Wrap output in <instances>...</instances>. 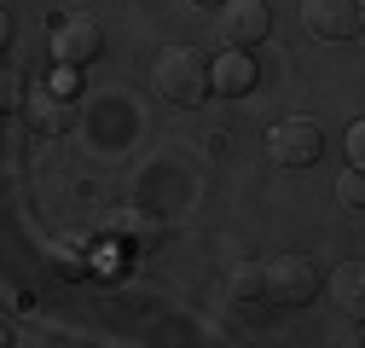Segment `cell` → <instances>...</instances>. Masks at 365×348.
<instances>
[{"mask_svg":"<svg viewBox=\"0 0 365 348\" xmlns=\"http://www.w3.org/2000/svg\"><path fill=\"white\" fill-rule=\"evenodd\" d=\"M24 105V81L6 70V64H0V116H6V111H18Z\"/></svg>","mask_w":365,"mask_h":348,"instance_id":"obj_14","label":"cell"},{"mask_svg":"<svg viewBox=\"0 0 365 348\" xmlns=\"http://www.w3.org/2000/svg\"><path fill=\"white\" fill-rule=\"evenodd\" d=\"M336 198H342L348 209H365V174H359V163H354L342 180H336Z\"/></svg>","mask_w":365,"mask_h":348,"instance_id":"obj_13","label":"cell"},{"mask_svg":"<svg viewBox=\"0 0 365 348\" xmlns=\"http://www.w3.org/2000/svg\"><path fill=\"white\" fill-rule=\"evenodd\" d=\"M110 244H122V250H157L163 244V221L151 209H116L110 215Z\"/></svg>","mask_w":365,"mask_h":348,"instance_id":"obj_9","label":"cell"},{"mask_svg":"<svg viewBox=\"0 0 365 348\" xmlns=\"http://www.w3.org/2000/svg\"><path fill=\"white\" fill-rule=\"evenodd\" d=\"M99 47H105V35H99L93 18H64V24L53 29V58H58V70H87V64L99 58Z\"/></svg>","mask_w":365,"mask_h":348,"instance_id":"obj_6","label":"cell"},{"mask_svg":"<svg viewBox=\"0 0 365 348\" xmlns=\"http://www.w3.org/2000/svg\"><path fill=\"white\" fill-rule=\"evenodd\" d=\"M53 261H58V273H81V267H87V238H76V232L58 238V244H53Z\"/></svg>","mask_w":365,"mask_h":348,"instance_id":"obj_11","label":"cell"},{"mask_svg":"<svg viewBox=\"0 0 365 348\" xmlns=\"http://www.w3.org/2000/svg\"><path fill=\"white\" fill-rule=\"evenodd\" d=\"M255 81H261V64L250 58V47H226L220 58H209V93H220V99L255 93Z\"/></svg>","mask_w":365,"mask_h":348,"instance_id":"obj_7","label":"cell"},{"mask_svg":"<svg viewBox=\"0 0 365 348\" xmlns=\"http://www.w3.org/2000/svg\"><path fill=\"white\" fill-rule=\"evenodd\" d=\"M272 29L267 0H220L215 6V41L220 47H261Z\"/></svg>","mask_w":365,"mask_h":348,"instance_id":"obj_3","label":"cell"},{"mask_svg":"<svg viewBox=\"0 0 365 348\" xmlns=\"http://www.w3.org/2000/svg\"><path fill=\"white\" fill-rule=\"evenodd\" d=\"M331 290H336L348 319H365V267H359V261H342V267L331 273Z\"/></svg>","mask_w":365,"mask_h":348,"instance_id":"obj_10","label":"cell"},{"mask_svg":"<svg viewBox=\"0 0 365 348\" xmlns=\"http://www.w3.org/2000/svg\"><path fill=\"white\" fill-rule=\"evenodd\" d=\"M302 24L319 41H354L365 29V12L359 0H302Z\"/></svg>","mask_w":365,"mask_h":348,"instance_id":"obj_5","label":"cell"},{"mask_svg":"<svg viewBox=\"0 0 365 348\" xmlns=\"http://www.w3.org/2000/svg\"><path fill=\"white\" fill-rule=\"evenodd\" d=\"M6 41H12V12L0 6V53H6Z\"/></svg>","mask_w":365,"mask_h":348,"instance_id":"obj_16","label":"cell"},{"mask_svg":"<svg viewBox=\"0 0 365 348\" xmlns=\"http://www.w3.org/2000/svg\"><path fill=\"white\" fill-rule=\"evenodd\" d=\"M18 111H24V122L35 128L41 140H58L64 128L76 122V111H70V93H58L53 81H47V87H35V93H24V105H18Z\"/></svg>","mask_w":365,"mask_h":348,"instance_id":"obj_8","label":"cell"},{"mask_svg":"<svg viewBox=\"0 0 365 348\" xmlns=\"http://www.w3.org/2000/svg\"><path fill=\"white\" fill-rule=\"evenodd\" d=\"M348 157H354V163H365V122H354V128H348Z\"/></svg>","mask_w":365,"mask_h":348,"instance_id":"obj_15","label":"cell"},{"mask_svg":"<svg viewBox=\"0 0 365 348\" xmlns=\"http://www.w3.org/2000/svg\"><path fill=\"white\" fill-rule=\"evenodd\" d=\"M226 285H232V296H238V302H261V267H255V261L232 267V279H226Z\"/></svg>","mask_w":365,"mask_h":348,"instance_id":"obj_12","label":"cell"},{"mask_svg":"<svg viewBox=\"0 0 365 348\" xmlns=\"http://www.w3.org/2000/svg\"><path fill=\"white\" fill-rule=\"evenodd\" d=\"M267 151L284 168H307V163H319V151H325V134H319V122H307V116H284V122L267 128Z\"/></svg>","mask_w":365,"mask_h":348,"instance_id":"obj_4","label":"cell"},{"mask_svg":"<svg viewBox=\"0 0 365 348\" xmlns=\"http://www.w3.org/2000/svg\"><path fill=\"white\" fill-rule=\"evenodd\" d=\"M151 87H157L163 105L192 111V105L209 99V58L197 47H163L157 64H151Z\"/></svg>","mask_w":365,"mask_h":348,"instance_id":"obj_1","label":"cell"},{"mask_svg":"<svg viewBox=\"0 0 365 348\" xmlns=\"http://www.w3.org/2000/svg\"><path fill=\"white\" fill-rule=\"evenodd\" d=\"M319 290H325V279H319V267L307 255H272V261H261V302L307 308Z\"/></svg>","mask_w":365,"mask_h":348,"instance_id":"obj_2","label":"cell"},{"mask_svg":"<svg viewBox=\"0 0 365 348\" xmlns=\"http://www.w3.org/2000/svg\"><path fill=\"white\" fill-rule=\"evenodd\" d=\"M192 6H209V12H215V6H220V0H192Z\"/></svg>","mask_w":365,"mask_h":348,"instance_id":"obj_17","label":"cell"}]
</instances>
